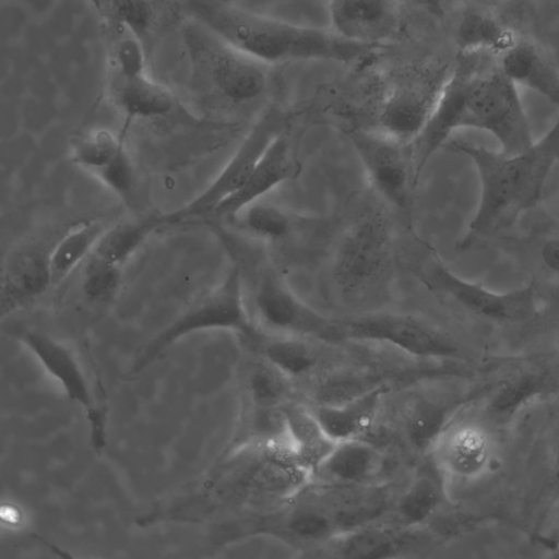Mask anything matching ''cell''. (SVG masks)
Segmentation results:
<instances>
[{
    "label": "cell",
    "mask_w": 559,
    "mask_h": 559,
    "mask_svg": "<svg viewBox=\"0 0 559 559\" xmlns=\"http://www.w3.org/2000/svg\"><path fill=\"white\" fill-rule=\"evenodd\" d=\"M511 416L478 390L431 444L428 454L448 498L467 516H499Z\"/></svg>",
    "instance_id": "1"
},
{
    "label": "cell",
    "mask_w": 559,
    "mask_h": 559,
    "mask_svg": "<svg viewBox=\"0 0 559 559\" xmlns=\"http://www.w3.org/2000/svg\"><path fill=\"white\" fill-rule=\"evenodd\" d=\"M460 129L490 133L504 154L520 153L534 143L516 85L499 64L469 62L449 74L428 121L412 141L417 180L430 157Z\"/></svg>",
    "instance_id": "2"
},
{
    "label": "cell",
    "mask_w": 559,
    "mask_h": 559,
    "mask_svg": "<svg viewBox=\"0 0 559 559\" xmlns=\"http://www.w3.org/2000/svg\"><path fill=\"white\" fill-rule=\"evenodd\" d=\"M443 147L466 156L479 178V200L455 250L466 252L512 227L522 214L535 207L545 182L559 162V117L551 128L526 150L504 154L462 140Z\"/></svg>",
    "instance_id": "3"
},
{
    "label": "cell",
    "mask_w": 559,
    "mask_h": 559,
    "mask_svg": "<svg viewBox=\"0 0 559 559\" xmlns=\"http://www.w3.org/2000/svg\"><path fill=\"white\" fill-rule=\"evenodd\" d=\"M559 496V388L524 401L509 423L500 516L535 533Z\"/></svg>",
    "instance_id": "4"
},
{
    "label": "cell",
    "mask_w": 559,
    "mask_h": 559,
    "mask_svg": "<svg viewBox=\"0 0 559 559\" xmlns=\"http://www.w3.org/2000/svg\"><path fill=\"white\" fill-rule=\"evenodd\" d=\"M188 10L194 22L266 67L300 61L347 63L376 49L348 41L329 27L295 24L218 0H189Z\"/></svg>",
    "instance_id": "5"
},
{
    "label": "cell",
    "mask_w": 559,
    "mask_h": 559,
    "mask_svg": "<svg viewBox=\"0 0 559 559\" xmlns=\"http://www.w3.org/2000/svg\"><path fill=\"white\" fill-rule=\"evenodd\" d=\"M336 323L341 340L386 345L443 367H489L451 328L408 314L372 311L337 318Z\"/></svg>",
    "instance_id": "6"
},
{
    "label": "cell",
    "mask_w": 559,
    "mask_h": 559,
    "mask_svg": "<svg viewBox=\"0 0 559 559\" xmlns=\"http://www.w3.org/2000/svg\"><path fill=\"white\" fill-rule=\"evenodd\" d=\"M19 341L44 369L80 404L90 424L91 443L97 453L106 445L107 405L102 381L91 358L71 343L35 329H24Z\"/></svg>",
    "instance_id": "7"
},
{
    "label": "cell",
    "mask_w": 559,
    "mask_h": 559,
    "mask_svg": "<svg viewBox=\"0 0 559 559\" xmlns=\"http://www.w3.org/2000/svg\"><path fill=\"white\" fill-rule=\"evenodd\" d=\"M207 330H227L248 338L260 334L245 306L238 265H233L215 288L192 302L145 346L132 364L130 374L141 372L182 337Z\"/></svg>",
    "instance_id": "8"
},
{
    "label": "cell",
    "mask_w": 559,
    "mask_h": 559,
    "mask_svg": "<svg viewBox=\"0 0 559 559\" xmlns=\"http://www.w3.org/2000/svg\"><path fill=\"white\" fill-rule=\"evenodd\" d=\"M183 38L197 74H203L215 91L234 104L260 97L267 85L266 66L227 45L197 22Z\"/></svg>",
    "instance_id": "9"
},
{
    "label": "cell",
    "mask_w": 559,
    "mask_h": 559,
    "mask_svg": "<svg viewBox=\"0 0 559 559\" xmlns=\"http://www.w3.org/2000/svg\"><path fill=\"white\" fill-rule=\"evenodd\" d=\"M288 116L267 109L253 124L217 177L193 200L165 215L167 225L212 214L248 180L271 144L288 128Z\"/></svg>",
    "instance_id": "10"
},
{
    "label": "cell",
    "mask_w": 559,
    "mask_h": 559,
    "mask_svg": "<svg viewBox=\"0 0 559 559\" xmlns=\"http://www.w3.org/2000/svg\"><path fill=\"white\" fill-rule=\"evenodd\" d=\"M258 329L266 334L340 341L336 319L302 301L273 271L260 278L253 297Z\"/></svg>",
    "instance_id": "11"
},
{
    "label": "cell",
    "mask_w": 559,
    "mask_h": 559,
    "mask_svg": "<svg viewBox=\"0 0 559 559\" xmlns=\"http://www.w3.org/2000/svg\"><path fill=\"white\" fill-rule=\"evenodd\" d=\"M348 138L378 194L396 210L407 211L417 182L412 142L382 130H353Z\"/></svg>",
    "instance_id": "12"
},
{
    "label": "cell",
    "mask_w": 559,
    "mask_h": 559,
    "mask_svg": "<svg viewBox=\"0 0 559 559\" xmlns=\"http://www.w3.org/2000/svg\"><path fill=\"white\" fill-rule=\"evenodd\" d=\"M392 249L385 217L369 212L356 219L343 235L334 255L332 275L344 292L361 289L385 269Z\"/></svg>",
    "instance_id": "13"
},
{
    "label": "cell",
    "mask_w": 559,
    "mask_h": 559,
    "mask_svg": "<svg viewBox=\"0 0 559 559\" xmlns=\"http://www.w3.org/2000/svg\"><path fill=\"white\" fill-rule=\"evenodd\" d=\"M448 76L443 70L424 68L395 79L380 107L382 131L412 142L428 121Z\"/></svg>",
    "instance_id": "14"
},
{
    "label": "cell",
    "mask_w": 559,
    "mask_h": 559,
    "mask_svg": "<svg viewBox=\"0 0 559 559\" xmlns=\"http://www.w3.org/2000/svg\"><path fill=\"white\" fill-rule=\"evenodd\" d=\"M402 0H329V28L359 45L379 47L400 31Z\"/></svg>",
    "instance_id": "15"
},
{
    "label": "cell",
    "mask_w": 559,
    "mask_h": 559,
    "mask_svg": "<svg viewBox=\"0 0 559 559\" xmlns=\"http://www.w3.org/2000/svg\"><path fill=\"white\" fill-rule=\"evenodd\" d=\"M300 170L301 165L286 131L266 150L246 183L223 201L212 214L234 218L241 210L259 201L277 186L295 179Z\"/></svg>",
    "instance_id": "16"
},
{
    "label": "cell",
    "mask_w": 559,
    "mask_h": 559,
    "mask_svg": "<svg viewBox=\"0 0 559 559\" xmlns=\"http://www.w3.org/2000/svg\"><path fill=\"white\" fill-rule=\"evenodd\" d=\"M50 285L48 255L32 247L12 251L1 270V317L27 306L46 293Z\"/></svg>",
    "instance_id": "17"
},
{
    "label": "cell",
    "mask_w": 559,
    "mask_h": 559,
    "mask_svg": "<svg viewBox=\"0 0 559 559\" xmlns=\"http://www.w3.org/2000/svg\"><path fill=\"white\" fill-rule=\"evenodd\" d=\"M386 388L376 385L338 403L312 409L325 433L335 442L361 439L376 423Z\"/></svg>",
    "instance_id": "18"
},
{
    "label": "cell",
    "mask_w": 559,
    "mask_h": 559,
    "mask_svg": "<svg viewBox=\"0 0 559 559\" xmlns=\"http://www.w3.org/2000/svg\"><path fill=\"white\" fill-rule=\"evenodd\" d=\"M499 68L515 85L535 91L559 106V71L538 43L523 38L500 55Z\"/></svg>",
    "instance_id": "19"
},
{
    "label": "cell",
    "mask_w": 559,
    "mask_h": 559,
    "mask_svg": "<svg viewBox=\"0 0 559 559\" xmlns=\"http://www.w3.org/2000/svg\"><path fill=\"white\" fill-rule=\"evenodd\" d=\"M382 453L362 439L336 442L312 473L326 485L354 486L376 477L383 466Z\"/></svg>",
    "instance_id": "20"
},
{
    "label": "cell",
    "mask_w": 559,
    "mask_h": 559,
    "mask_svg": "<svg viewBox=\"0 0 559 559\" xmlns=\"http://www.w3.org/2000/svg\"><path fill=\"white\" fill-rule=\"evenodd\" d=\"M110 96L126 117L127 124L135 119L164 117L175 107L171 92L145 73L129 76L114 74Z\"/></svg>",
    "instance_id": "21"
},
{
    "label": "cell",
    "mask_w": 559,
    "mask_h": 559,
    "mask_svg": "<svg viewBox=\"0 0 559 559\" xmlns=\"http://www.w3.org/2000/svg\"><path fill=\"white\" fill-rule=\"evenodd\" d=\"M285 433L300 466L310 479L336 444L323 430L312 409L297 404L282 407Z\"/></svg>",
    "instance_id": "22"
},
{
    "label": "cell",
    "mask_w": 559,
    "mask_h": 559,
    "mask_svg": "<svg viewBox=\"0 0 559 559\" xmlns=\"http://www.w3.org/2000/svg\"><path fill=\"white\" fill-rule=\"evenodd\" d=\"M452 508L443 481L431 463L430 468L419 474L402 493L395 514L402 525L412 527L443 516Z\"/></svg>",
    "instance_id": "23"
},
{
    "label": "cell",
    "mask_w": 559,
    "mask_h": 559,
    "mask_svg": "<svg viewBox=\"0 0 559 559\" xmlns=\"http://www.w3.org/2000/svg\"><path fill=\"white\" fill-rule=\"evenodd\" d=\"M519 38L514 29L489 12L481 10L467 11L455 29L456 45L465 53L485 51L500 56Z\"/></svg>",
    "instance_id": "24"
},
{
    "label": "cell",
    "mask_w": 559,
    "mask_h": 559,
    "mask_svg": "<svg viewBox=\"0 0 559 559\" xmlns=\"http://www.w3.org/2000/svg\"><path fill=\"white\" fill-rule=\"evenodd\" d=\"M164 225H167L164 214L116 224L104 230L91 253L122 267L154 230Z\"/></svg>",
    "instance_id": "25"
},
{
    "label": "cell",
    "mask_w": 559,
    "mask_h": 559,
    "mask_svg": "<svg viewBox=\"0 0 559 559\" xmlns=\"http://www.w3.org/2000/svg\"><path fill=\"white\" fill-rule=\"evenodd\" d=\"M546 389L559 388V316L547 308L520 356Z\"/></svg>",
    "instance_id": "26"
},
{
    "label": "cell",
    "mask_w": 559,
    "mask_h": 559,
    "mask_svg": "<svg viewBox=\"0 0 559 559\" xmlns=\"http://www.w3.org/2000/svg\"><path fill=\"white\" fill-rule=\"evenodd\" d=\"M106 228L96 221L80 222L56 243L49 257L52 284L63 281L93 251Z\"/></svg>",
    "instance_id": "27"
},
{
    "label": "cell",
    "mask_w": 559,
    "mask_h": 559,
    "mask_svg": "<svg viewBox=\"0 0 559 559\" xmlns=\"http://www.w3.org/2000/svg\"><path fill=\"white\" fill-rule=\"evenodd\" d=\"M262 354L264 360L287 379L300 378L312 370L318 357L306 338L264 333Z\"/></svg>",
    "instance_id": "28"
},
{
    "label": "cell",
    "mask_w": 559,
    "mask_h": 559,
    "mask_svg": "<svg viewBox=\"0 0 559 559\" xmlns=\"http://www.w3.org/2000/svg\"><path fill=\"white\" fill-rule=\"evenodd\" d=\"M127 123L118 134L98 129L78 138L71 147V160L79 167L95 175L115 156L126 141Z\"/></svg>",
    "instance_id": "29"
},
{
    "label": "cell",
    "mask_w": 559,
    "mask_h": 559,
    "mask_svg": "<svg viewBox=\"0 0 559 559\" xmlns=\"http://www.w3.org/2000/svg\"><path fill=\"white\" fill-rule=\"evenodd\" d=\"M234 218L251 236L265 241H280L292 229L289 216L280 207L258 201L246 206Z\"/></svg>",
    "instance_id": "30"
},
{
    "label": "cell",
    "mask_w": 559,
    "mask_h": 559,
    "mask_svg": "<svg viewBox=\"0 0 559 559\" xmlns=\"http://www.w3.org/2000/svg\"><path fill=\"white\" fill-rule=\"evenodd\" d=\"M121 269L91 253L85 260L82 276L85 297L94 302L109 301L121 284Z\"/></svg>",
    "instance_id": "31"
},
{
    "label": "cell",
    "mask_w": 559,
    "mask_h": 559,
    "mask_svg": "<svg viewBox=\"0 0 559 559\" xmlns=\"http://www.w3.org/2000/svg\"><path fill=\"white\" fill-rule=\"evenodd\" d=\"M285 376L264 360L248 379V393L254 409L278 408L287 390Z\"/></svg>",
    "instance_id": "32"
},
{
    "label": "cell",
    "mask_w": 559,
    "mask_h": 559,
    "mask_svg": "<svg viewBox=\"0 0 559 559\" xmlns=\"http://www.w3.org/2000/svg\"><path fill=\"white\" fill-rule=\"evenodd\" d=\"M94 176L120 199L131 198L135 185V174L126 141L120 145L112 159Z\"/></svg>",
    "instance_id": "33"
},
{
    "label": "cell",
    "mask_w": 559,
    "mask_h": 559,
    "mask_svg": "<svg viewBox=\"0 0 559 559\" xmlns=\"http://www.w3.org/2000/svg\"><path fill=\"white\" fill-rule=\"evenodd\" d=\"M119 26L114 41V74L129 76L145 73V57L142 40L123 26Z\"/></svg>",
    "instance_id": "34"
},
{
    "label": "cell",
    "mask_w": 559,
    "mask_h": 559,
    "mask_svg": "<svg viewBox=\"0 0 559 559\" xmlns=\"http://www.w3.org/2000/svg\"><path fill=\"white\" fill-rule=\"evenodd\" d=\"M106 4L111 10L117 24L123 26L142 40L153 20V9L148 1L107 0Z\"/></svg>",
    "instance_id": "35"
},
{
    "label": "cell",
    "mask_w": 559,
    "mask_h": 559,
    "mask_svg": "<svg viewBox=\"0 0 559 559\" xmlns=\"http://www.w3.org/2000/svg\"><path fill=\"white\" fill-rule=\"evenodd\" d=\"M287 526L294 535L308 540L328 538L335 533L331 516L313 509L295 512L288 519Z\"/></svg>",
    "instance_id": "36"
},
{
    "label": "cell",
    "mask_w": 559,
    "mask_h": 559,
    "mask_svg": "<svg viewBox=\"0 0 559 559\" xmlns=\"http://www.w3.org/2000/svg\"><path fill=\"white\" fill-rule=\"evenodd\" d=\"M535 534L547 548L549 559L559 558V496L544 513Z\"/></svg>",
    "instance_id": "37"
},
{
    "label": "cell",
    "mask_w": 559,
    "mask_h": 559,
    "mask_svg": "<svg viewBox=\"0 0 559 559\" xmlns=\"http://www.w3.org/2000/svg\"><path fill=\"white\" fill-rule=\"evenodd\" d=\"M539 259L549 272L559 277V227L543 240Z\"/></svg>",
    "instance_id": "38"
},
{
    "label": "cell",
    "mask_w": 559,
    "mask_h": 559,
    "mask_svg": "<svg viewBox=\"0 0 559 559\" xmlns=\"http://www.w3.org/2000/svg\"><path fill=\"white\" fill-rule=\"evenodd\" d=\"M426 13L440 17L443 15V0H408Z\"/></svg>",
    "instance_id": "39"
},
{
    "label": "cell",
    "mask_w": 559,
    "mask_h": 559,
    "mask_svg": "<svg viewBox=\"0 0 559 559\" xmlns=\"http://www.w3.org/2000/svg\"><path fill=\"white\" fill-rule=\"evenodd\" d=\"M95 8H97L98 11H102L104 9V5H106L107 0H90Z\"/></svg>",
    "instance_id": "40"
}]
</instances>
